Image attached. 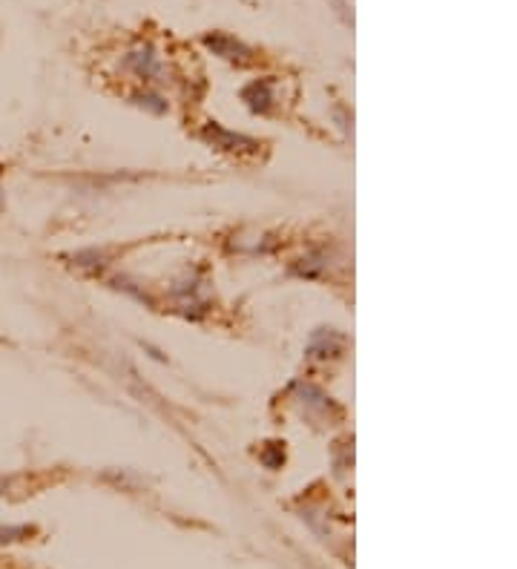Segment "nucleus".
Here are the masks:
<instances>
[{
	"instance_id": "obj_1",
	"label": "nucleus",
	"mask_w": 517,
	"mask_h": 569,
	"mask_svg": "<svg viewBox=\"0 0 517 569\" xmlns=\"http://www.w3.org/2000/svg\"><path fill=\"white\" fill-rule=\"evenodd\" d=\"M126 61H129V67H133L138 75H144V78H150L153 72H158V55H155V50L150 43L135 46V50L126 55Z\"/></svg>"
},
{
	"instance_id": "obj_2",
	"label": "nucleus",
	"mask_w": 517,
	"mask_h": 569,
	"mask_svg": "<svg viewBox=\"0 0 517 569\" xmlns=\"http://www.w3.org/2000/svg\"><path fill=\"white\" fill-rule=\"evenodd\" d=\"M207 46L213 52H219V55H224V58H239V61H248L250 58V50L245 43H239L236 38H228V35H210L207 38Z\"/></svg>"
}]
</instances>
